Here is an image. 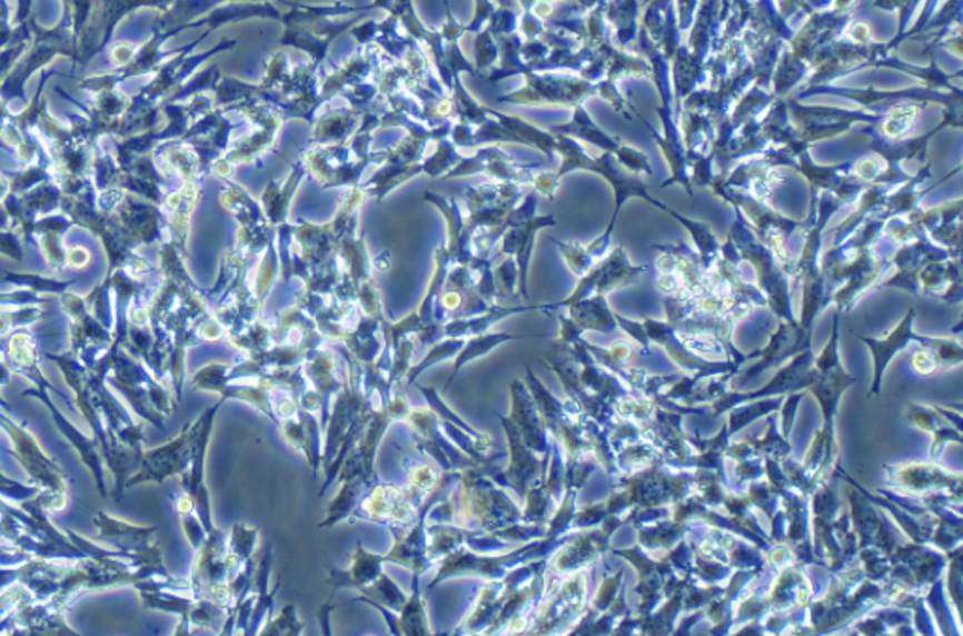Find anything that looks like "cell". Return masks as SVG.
Masks as SVG:
<instances>
[{
    "instance_id": "8",
    "label": "cell",
    "mask_w": 963,
    "mask_h": 636,
    "mask_svg": "<svg viewBox=\"0 0 963 636\" xmlns=\"http://www.w3.org/2000/svg\"><path fill=\"white\" fill-rule=\"evenodd\" d=\"M92 524L97 527L98 538L122 554H140L159 543L155 538L157 527L136 526L132 521L122 520L108 513H98L92 518Z\"/></svg>"
},
{
    "instance_id": "10",
    "label": "cell",
    "mask_w": 963,
    "mask_h": 636,
    "mask_svg": "<svg viewBox=\"0 0 963 636\" xmlns=\"http://www.w3.org/2000/svg\"><path fill=\"white\" fill-rule=\"evenodd\" d=\"M385 563V556L367 551L361 545V540H358L347 569H331L329 573V586L334 587V594L339 589H345V587H353L361 594L364 589L371 586L373 582L377 580L378 576L385 573L383 570Z\"/></svg>"
},
{
    "instance_id": "18",
    "label": "cell",
    "mask_w": 963,
    "mask_h": 636,
    "mask_svg": "<svg viewBox=\"0 0 963 636\" xmlns=\"http://www.w3.org/2000/svg\"><path fill=\"white\" fill-rule=\"evenodd\" d=\"M503 339H508V336L492 337V339H489V341H484V342H480V345H476L475 349H473V347H467V350H465L464 355L458 356V360H456V364H454V369H451L450 380H448V382H446L445 390H446V388H448V386L451 385V382H454V379H456V375H458L459 369H461V367H464L465 364H467V361L473 360V358H476V356L484 355V352H488V350L492 349V347H495V345H497V342H499V341H503Z\"/></svg>"
},
{
    "instance_id": "13",
    "label": "cell",
    "mask_w": 963,
    "mask_h": 636,
    "mask_svg": "<svg viewBox=\"0 0 963 636\" xmlns=\"http://www.w3.org/2000/svg\"><path fill=\"white\" fill-rule=\"evenodd\" d=\"M358 600L375 606V608H385V610L397 614V612L401 610L403 606L407 605L409 595L405 594L401 587L391 580L390 576L383 573V575L378 576L377 580L373 582L371 586L361 592Z\"/></svg>"
},
{
    "instance_id": "3",
    "label": "cell",
    "mask_w": 963,
    "mask_h": 636,
    "mask_svg": "<svg viewBox=\"0 0 963 636\" xmlns=\"http://www.w3.org/2000/svg\"><path fill=\"white\" fill-rule=\"evenodd\" d=\"M236 575V559L228 545V533L215 527L196 550L189 584L195 597L217 600L228 610V584Z\"/></svg>"
},
{
    "instance_id": "19",
    "label": "cell",
    "mask_w": 963,
    "mask_h": 636,
    "mask_svg": "<svg viewBox=\"0 0 963 636\" xmlns=\"http://www.w3.org/2000/svg\"><path fill=\"white\" fill-rule=\"evenodd\" d=\"M0 252L13 260H21V247H19L18 238H13L10 233H0Z\"/></svg>"
},
{
    "instance_id": "9",
    "label": "cell",
    "mask_w": 963,
    "mask_h": 636,
    "mask_svg": "<svg viewBox=\"0 0 963 636\" xmlns=\"http://www.w3.org/2000/svg\"><path fill=\"white\" fill-rule=\"evenodd\" d=\"M271 565H274V546L271 543L264 546L257 562L255 573V589H252V614H250L249 633L247 635H260L264 625L274 618L275 597L281 589V582H277L269 589L271 580Z\"/></svg>"
},
{
    "instance_id": "4",
    "label": "cell",
    "mask_w": 963,
    "mask_h": 636,
    "mask_svg": "<svg viewBox=\"0 0 963 636\" xmlns=\"http://www.w3.org/2000/svg\"><path fill=\"white\" fill-rule=\"evenodd\" d=\"M225 404V399H219L217 404L211 405L196 420H192V453H190L189 467L179 477L181 491L190 497V501L195 505L196 513L200 516L201 524L206 527L208 535L214 533L217 526L214 521L211 496H209L208 484H206V459H208L215 420H217L220 407Z\"/></svg>"
},
{
    "instance_id": "5",
    "label": "cell",
    "mask_w": 963,
    "mask_h": 636,
    "mask_svg": "<svg viewBox=\"0 0 963 636\" xmlns=\"http://www.w3.org/2000/svg\"><path fill=\"white\" fill-rule=\"evenodd\" d=\"M190 453H192V423H187L181 434L173 439L141 453L140 465L130 475L125 489L136 488L141 484H165L168 478L181 477L189 467Z\"/></svg>"
},
{
    "instance_id": "15",
    "label": "cell",
    "mask_w": 963,
    "mask_h": 636,
    "mask_svg": "<svg viewBox=\"0 0 963 636\" xmlns=\"http://www.w3.org/2000/svg\"><path fill=\"white\" fill-rule=\"evenodd\" d=\"M40 494H42V489L38 488V486H34V484H23L13 480V478L8 477L7 473L2 471V467H0V499H4V501L21 507L24 503L37 499Z\"/></svg>"
},
{
    "instance_id": "11",
    "label": "cell",
    "mask_w": 963,
    "mask_h": 636,
    "mask_svg": "<svg viewBox=\"0 0 963 636\" xmlns=\"http://www.w3.org/2000/svg\"><path fill=\"white\" fill-rule=\"evenodd\" d=\"M420 580V575L413 576V592H410L409 600L397 614L385 610V608H377L390 625L391 635H434L429 622H427L426 600L421 597Z\"/></svg>"
},
{
    "instance_id": "17",
    "label": "cell",
    "mask_w": 963,
    "mask_h": 636,
    "mask_svg": "<svg viewBox=\"0 0 963 636\" xmlns=\"http://www.w3.org/2000/svg\"><path fill=\"white\" fill-rule=\"evenodd\" d=\"M8 281L18 282L21 287H27L29 290L37 292H62L68 282L51 281L38 276H8Z\"/></svg>"
},
{
    "instance_id": "21",
    "label": "cell",
    "mask_w": 963,
    "mask_h": 636,
    "mask_svg": "<svg viewBox=\"0 0 963 636\" xmlns=\"http://www.w3.org/2000/svg\"><path fill=\"white\" fill-rule=\"evenodd\" d=\"M13 371L8 366L7 360H0V386L10 385V380H12Z\"/></svg>"
},
{
    "instance_id": "16",
    "label": "cell",
    "mask_w": 963,
    "mask_h": 636,
    "mask_svg": "<svg viewBox=\"0 0 963 636\" xmlns=\"http://www.w3.org/2000/svg\"><path fill=\"white\" fill-rule=\"evenodd\" d=\"M306 625L298 618V608L296 605H287L281 610L279 618L269 619L268 624L264 625L260 635H304Z\"/></svg>"
},
{
    "instance_id": "2",
    "label": "cell",
    "mask_w": 963,
    "mask_h": 636,
    "mask_svg": "<svg viewBox=\"0 0 963 636\" xmlns=\"http://www.w3.org/2000/svg\"><path fill=\"white\" fill-rule=\"evenodd\" d=\"M0 429L8 435L10 454L34 486L49 496H68V484L61 465L51 458L38 443L31 429L13 420L7 410H0Z\"/></svg>"
},
{
    "instance_id": "20",
    "label": "cell",
    "mask_w": 963,
    "mask_h": 636,
    "mask_svg": "<svg viewBox=\"0 0 963 636\" xmlns=\"http://www.w3.org/2000/svg\"><path fill=\"white\" fill-rule=\"evenodd\" d=\"M67 260L70 262V266L83 268V266L89 262V252H87L86 249H81V247H76V249L68 252Z\"/></svg>"
},
{
    "instance_id": "1",
    "label": "cell",
    "mask_w": 963,
    "mask_h": 636,
    "mask_svg": "<svg viewBox=\"0 0 963 636\" xmlns=\"http://www.w3.org/2000/svg\"><path fill=\"white\" fill-rule=\"evenodd\" d=\"M494 464L475 465L458 471L451 489V526L495 533L522 521V510L492 478Z\"/></svg>"
},
{
    "instance_id": "7",
    "label": "cell",
    "mask_w": 963,
    "mask_h": 636,
    "mask_svg": "<svg viewBox=\"0 0 963 636\" xmlns=\"http://www.w3.org/2000/svg\"><path fill=\"white\" fill-rule=\"evenodd\" d=\"M418 390L426 398L427 407L439 416L440 428L451 445H456L461 453L467 454L470 459H475L478 465L495 464L497 459H500L497 454L495 456L492 454V448H494L492 437L469 428L454 410L448 409V405L440 399L439 391L435 388H427V386H418Z\"/></svg>"
},
{
    "instance_id": "12",
    "label": "cell",
    "mask_w": 963,
    "mask_h": 636,
    "mask_svg": "<svg viewBox=\"0 0 963 636\" xmlns=\"http://www.w3.org/2000/svg\"><path fill=\"white\" fill-rule=\"evenodd\" d=\"M341 484V491L337 494L334 501L329 503L328 518L320 524V529H329L339 521L353 520L354 513L358 510L361 501L366 499L367 494L375 486L373 480H367L364 477L348 478Z\"/></svg>"
},
{
    "instance_id": "22",
    "label": "cell",
    "mask_w": 963,
    "mask_h": 636,
    "mask_svg": "<svg viewBox=\"0 0 963 636\" xmlns=\"http://www.w3.org/2000/svg\"><path fill=\"white\" fill-rule=\"evenodd\" d=\"M0 409L10 413V404H8L7 399L2 398V394H0Z\"/></svg>"
},
{
    "instance_id": "6",
    "label": "cell",
    "mask_w": 963,
    "mask_h": 636,
    "mask_svg": "<svg viewBox=\"0 0 963 636\" xmlns=\"http://www.w3.org/2000/svg\"><path fill=\"white\" fill-rule=\"evenodd\" d=\"M49 391H53V386H48V388H34L32 386L29 390L23 391V398H34L40 404H43V407L48 409L49 416H51V420L56 424V428L68 440V445L78 453L81 464L87 467V471L91 473L95 484H97L98 494L102 497L108 496L110 491L106 488V465L97 439L95 437H87L80 428H76L64 416V413L57 407Z\"/></svg>"
},
{
    "instance_id": "14",
    "label": "cell",
    "mask_w": 963,
    "mask_h": 636,
    "mask_svg": "<svg viewBox=\"0 0 963 636\" xmlns=\"http://www.w3.org/2000/svg\"><path fill=\"white\" fill-rule=\"evenodd\" d=\"M909 337V320L905 325H902V328L894 334V336L888 339V341L877 342L870 341L872 345L873 355H875V382L872 386V394H877L878 386H881V377H883V369L886 366V361L891 360L892 355L896 352L897 349H902V345H905Z\"/></svg>"
}]
</instances>
